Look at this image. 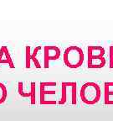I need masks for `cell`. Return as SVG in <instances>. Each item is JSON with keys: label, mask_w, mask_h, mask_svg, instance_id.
<instances>
[{"label": "cell", "mask_w": 113, "mask_h": 121, "mask_svg": "<svg viewBox=\"0 0 113 121\" xmlns=\"http://www.w3.org/2000/svg\"><path fill=\"white\" fill-rule=\"evenodd\" d=\"M81 98L86 104H95L100 100L101 91L99 84L94 82H87L81 87Z\"/></svg>", "instance_id": "6da1fadb"}, {"label": "cell", "mask_w": 113, "mask_h": 121, "mask_svg": "<svg viewBox=\"0 0 113 121\" xmlns=\"http://www.w3.org/2000/svg\"><path fill=\"white\" fill-rule=\"evenodd\" d=\"M64 62L70 68H78L82 66L84 62V52L83 50L77 45H70L64 51Z\"/></svg>", "instance_id": "7a4b0ae2"}, {"label": "cell", "mask_w": 113, "mask_h": 121, "mask_svg": "<svg viewBox=\"0 0 113 121\" xmlns=\"http://www.w3.org/2000/svg\"><path fill=\"white\" fill-rule=\"evenodd\" d=\"M76 86L77 84L75 82H63L61 84L59 104H65L69 102L71 104H76Z\"/></svg>", "instance_id": "3957f363"}, {"label": "cell", "mask_w": 113, "mask_h": 121, "mask_svg": "<svg viewBox=\"0 0 113 121\" xmlns=\"http://www.w3.org/2000/svg\"><path fill=\"white\" fill-rule=\"evenodd\" d=\"M55 82H40V104H55L57 101L55 98L57 91L55 89H49V87L55 85Z\"/></svg>", "instance_id": "277c9868"}, {"label": "cell", "mask_w": 113, "mask_h": 121, "mask_svg": "<svg viewBox=\"0 0 113 121\" xmlns=\"http://www.w3.org/2000/svg\"><path fill=\"white\" fill-rule=\"evenodd\" d=\"M60 56V50L56 45H45L44 47V67H49V60H55Z\"/></svg>", "instance_id": "5b68a950"}, {"label": "cell", "mask_w": 113, "mask_h": 121, "mask_svg": "<svg viewBox=\"0 0 113 121\" xmlns=\"http://www.w3.org/2000/svg\"><path fill=\"white\" fill-rule=\"evenodd\" d=\"M40 50L41 46H36L33 51L30 46H26V67L29 68L32 64L37 68L41 67L40 61L37 58L38 53Z\"/></svg>", "instance_id": "8992f818"}, {"label": "cell", "mask_w": 113, "mask_h": 121, "mask_svg": "<svg viewBox=\"0 0 113 121\" xmlns=\"http://www.w3.org/2000/svg\"><path fill=\"white\" fill-rule=\"evenodd\" d=\"M18 85H19V94L23 97H29L31 99V103L34 104L35 103V82H31L28 90H25L24 88V82H19Z\"/></svg>", "instance_id": "52a82bcc"}, {"label": "cell", "mask_w": 113, "mask_h": 121, "mask_svg": "<svg viewBox=\"0 0 113 121\" xmlns=\"http://www.w3.org/2000/svg\"><path fill=\"white\" fill-rule=\"evenodd\" d=\"M7 64L10 68H14V63L11 57L8 48L6 45H3L0 48V65Z\"/></svg>", "instance_id": "ba28073f"}, {"label": "cell", "mask_w": 113, "mask_h": 121, "mask_svg": "<svg viewBox=\"0 0 113 121\" xmlns=\"http://www.w3.org/2000/svg\"><path fill=\"white\" fill-rule=\"evenodd\" d=\"M106 63V60L104 56L99 57H89L87 58V66L89 68H102Z\"/></svg>", "instance_id": "9c48e42d"}, {"label": "cell", "mask_w": 113, "mask_h": 121, "mask_svg": "<svg viewBox=\"0 0 113 121\" xmlns=\"http://www.w3.org/2000/svg\"><path fill=\"white\" fill-rule=\"evenodd\" d=\"M105 49L101 45H89L87 48V58L104 56Z\"/></svg>", "instance_id": "30bf717a"}, {"label": "cell", "mask_w": 113, "mask_h": 121, "mask_svg": "<svg viewBox=\"0 0 113 121\" xmlns=\"http://www.w3.org/2000/svg\"><path fill=\"white\" fill-rule=\"evenodd\" d=\"M8 96V90L6 86L3 82H0V104L6 100Z\"/></svg>", "instance_id": "8fae6325"}, {"label": "cell", "mask_w": 113, "mask_h": 121, "mask_svg": "<svg viewBox=\"0 0 113 121\" xmlns=\"http://www.w3.org/2000/svg\"><path fill=\"white\" fill-rule=\"evenodd\" d=\"M110 68H113V45L110 46Z\"/></svg>", "instance_id": "7c38bea8"}]
</instances>
